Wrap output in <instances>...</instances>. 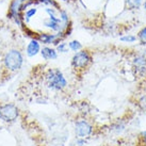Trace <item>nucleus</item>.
I'll return each mask as SVG.
<instances>
[{
    "mask_svg": "<svg viewBox=\"0 0 146 146\" xmlns=\"http://www.w3.org/2000/svg\"><path fill=\"white\" fill-rule=\"evenodd\" d=\"M36 13H37V7L36 5H33V7L28 8L27 10H25L24 14H23L25 24H28L29 21H31V18H33V17L35 16V14H36Z\"/></svg>",
    "mask_w": 146,
    "mask_h": 146,
    "instance_id": "obj_11",
    "label": "nucleus"
},
{
    "mask_svg": "<svg viewBox=\"0 0 146 146\" xmlns=\"http://www.w3.org/2000/svg\"><path fill=\"white\" fill-rule=\"evenodd\" d=\"M68 48L70 49V50L75 51V52H77V51H79V50L82 49V45L79 41L74 40V41H70L68 43Z\"/></svg>",
    "mask_w": 146,
    "mask_h": 146,
    "instance_id": "obj_14",
    "label": "nucleus"
},
{
    "mask_svg": "<svg viewBox=\"0 0 146 146\" xmlns=\"http://www.w3.org/2000/svg\"><path fill=\"white\" fill-rule=\"evenodd\" d=\"M135 37L138 38V41L140 42L141 45H146V26L139 30V32Z\"/></svg>",
    "mask_w": 146,
    "mask_h": 146,
    "instance_id": "obj_13",
    "label": "nucleus"
},
{
    "mask_svg": "<svg viewBox=\"0 0 146 146\" xmlns=\"http://www.w3.org/2000/svg\"><path fill=\"white\" fill-rule=\"evenodd\" d=\"M143 5H144V10H145V12H146V0H144V3H143Z\"/></svg>",
    "mask_w": 146,
    "mask_h": 146,
    "instance_id": "obj_22",
    "label": "nucleus"
},
{
    "mask_svg": "<svg viewBox=\"0 0 146 146\" xmlns=\"http://www.w3.org/2000/svg\"><path fill=\"white\" fill-rule=\"evenodd\" d=\"M35 4L36 5H44V7H50V8H53L56 10H60L61 5L58 2L57 0H35Z\"/></svg>",
    "mask_w": 146,
    "mask_h": 146,
    "instance_id": "obj_10",
    "label": "nucleus"
},
{
    "mask_svg": "<svg viewBox=\"0 0 146 146\" xmlns=\"http://www.w3.org/2000/svg\"><path fill=\"white\" fill-rule=\"evenodd\" d=\"M110 146H111V145H110Z\"/></svg>",
    "mask_w": 146,
    "mask_h": 146,
    "instance_id": "obj_23",
    "label": "nucleus"
},
{
    "mask_svg": "<svg viewBox=\"0 0 146 146\" xmlns=\"http://www.w3.org/2000/svg\"><path fill=\"white\" fill-rule=\"evenodd\" d=\"M137 104H138V106L141 108V109L145 110L146 111V95L145 94L142 93V96H141V97H139Z\"/></svg>",
    "mask_w": 146,
    "mask_h": 146,
    "instance_id": "obj_16",
    "label": "nucleus"
},
{
    "mask_svg": "<svg viewBox=\"0 0 146 146\" xmlns=\"http://www.w3.org/2000/svg\"><path fill=\"white\" fill-rule=\"evenodd\" d=\"M126 7L128 8V10L134 11V10H139L141 4H142L143 0H125Z\"/></svg>",
    "mask_w": 146,
    "mask_h": 146,
    "instance_id": "obj_12",
    "label": "nucleus"
},
{
    "mask_svg": "<svg viewBox=\"0 0 146 146\" xmlns=\"http://www.w3.org/2000/svg\"><path fill=\"white\" fill-rule=\"evenodd\" d=\"M137 40V37L133 36V35H126V36L121 37V41L122 42H128V43H132Z\"/></svg>",
    "mask_w": 146,
    "mask_h": 146,
    "instance_id": "obj_18",
    "label": "nucleus"
},
{
    "mask_svg": "<svg viewBox=\"0 0 146 146\" xmlns=\"http://www.w3.org/2000/svg\"><path fill=\"white\" fill-rule=\"evenodd\" d=\"M92 64H93V54L88 49H81L75 52L70 62L72 68L77 74L84 73L86 69L91 67Z\"/></svg>",
    "mask_w": 146,
    "mask_h": 146,
    "instance_id": "obj_3",
    "label": "nucleus"
},
{
    "mask_svg": "<svg viewBox=\"0 0 146 146\" xmlns=\"http://www.w3.org/2000/svg\"><path fill=\"white\" fill-rule=\"evenodd\" d=\"M142 92H143V94H145L146 95V79L142 83Z\"/></svg>",
    "mask_w": 146,
    "mask_h": 146,
    "instance_id": "obj_19",
    "label": "nucleus"
},
{
    "mask_svg": "<svg viewBox=\"0 0 146 146\" xmlns=\"http://www.w3.org/2000/svg\"><path fill=\"white\" fill-rule=\"evenodd\" d=\"M43 26H44L45 28L49 29L50 31H52L53 33L61 32L62 30H63V28H64L62 21H52V19H50L49 17L45 18L44 21H43Z\"/></svg>",
    "mask_w": 146,
    "mask_h": 146,
    "instance_id": "obj_8",
    "label": "nucleus"
},
{
    "mask_svg": "<svg viewBox=\"0 0 146 146\" xmlns=\"http://www.w3.org/2000/svg\"><path fill=\"white\" fill-rule=\"evenodd\" d=\"M142 135H143V140H144V143L146 144V132H144Z\"/></svg>",
    "mask_w": 146,
    "mask_h": 146,
    "instance_id": "obj_21",
    "label": "nucleus"
},
{
    "mask_svg": "<svg viewBox=\"0 0 146 146\" xmlns=\"http://www.w3.org/2000/svg\"><path fill=\"white\" fill-rule=\"evenodd\" d=\"M94 132V126L90 122L88 118L83 116L82 118H79L75 123V133L78 138L85 139L92 135Z\"/></svg>",
    "mask_w": 146,
    "mask_h": 146,
    "instance_id": "obj_5",
    "label": "nucleus"
},
{
    "mask_svg": "<svg viewBox=\"0 0 146 146\" xmlns=\"http://www.w3.org/2000/svg\"><path fill=\"white\" fill-rule=\"evenodd\" d=\"M21 116V109L15 104L4 102L0 104V121L8 124L16 122Z\"/></svg>",
    "mask_w": 146,
    "mask_h": 146,
    "instance_id": "obj_4",
    "label": "nucleus"
},
{
    "mask_svg": "<svg viewBox=\"0 0 146 146\" xmlns=\"http://www.w3.org/2000/svg\"><path fill=\"white\" fill-rule=\"evenodd\" d=\"M21 2H23V8H24V11L25 10H27L28 8H30V7L36 5V4H35V0H21Z\"/></svg>",
    "mask_w": 146,
    "mask_h": 146,
    "instance_id": "obj_17",
    "label": "nucleus"
},
{
    "mask_svg": "<svg viewBox=\"0 0 146 146\" xmlns=\"http://www.w3.org/2000/svg\"><path fill=\"white\" fill-rule=\"evenodd\" d=\"M42 58L46 60V61H51V60H56L58 58V51L56 50L54 47H50V46H44L41 48Z\"/></svg>",
    "mask_w": 146,
    "mask_h": 146,
    "instance_id": "obj_9",
    "label": "nucleus"
},
{
    "mask_svg": "<svg viewBox=\"0 0 146 146\" xmlns=\"http://www.w3.org/2000/svg\"><path fill=\"white\" fill-rule=\"evenodd\" d=\"M24 62V53L18 48H11L7 50L1 60L2 68L7 74H13L21 70Z\"/></svg>",
    "mask_w": 146,
    "mask_h": 146,
    "instance_id": "obj_1",
    "label": "nucleus"
},
{
    "mask_svg": "<svg viewBox=\"0 0 146 146\" xmlns=\"http://www.w3.org/2000/svg\"><path fill=\"white\" fill-rule=\"evenodd\" d=\"M41 43L35 38H30V42L26 47V54L29 58L35 57L41 51Z\"/></svg>",
    "mask_w": 146,
    "mask_h": 146,
    "instance_id": "obj_7",
    "label": "nucleus"
},
{
    "mask_svg": "<svg viewBox=\"0 0 146 146\" xmlns=\"http://www.w3.org/2000/svg\"><path fill=\"white\" fill-rule=\"evenodd\" d=\"M44 80L47 88L52 91L61 92L67 86V80L59 68H48L44 74Z\"/></svg>",
    "mask_w": 146,
    "mask_h": 146,
    "instance_id": "obj_2",
    "label": "nucleus"
},
{
    "mask_svg": "<svg viewBox=\"0 0 146 146\" xmlns=\"http://www.w3.org/2000/svg\"><path fill=\"white\" fill-rule=\"evenodd\" d=\"M62 1H64V2H67V3H72V2H75V1H77V0H62Z\"/></svg>",
    "mask_w": 146,
    "mask_h": 146,
    "instance_id": "obj_20",
    "label": "nucleus"
},
{
    "mask_svg": "<svg viewBox=\"0 0 146 146\" xmlns=\"http://www.w3.org/2000/svg\"><path fill=\"white\" fill-rule=\"evenodd\" d=\"M132 66L137 76L144 77L146 74V57L144 54H139L132 60Z\"/></svg>",
    "mask_w": 146,
    "mask_h": 146,
    "instance_id": "obj_6",
    "label": "nucleus"
},
{
    "mask_svg": "<svg viewBox=\"0 0 146 146\" xmlns=\"http://www.w3.org/2000/svg\"><path fill=\"white\" fill-rule=\"evenodd\" d=\"M56 48V50H57L58 52H60V53H65V52H67L68 51V43H65L64 41L61 42V43H59V44L54 47Z\"/></svg>",
    "mask_w": 146,
    "mask_h": 146,
    "instance_id": "obj_15",
    "label": "nucleus"
}]
</instances>
